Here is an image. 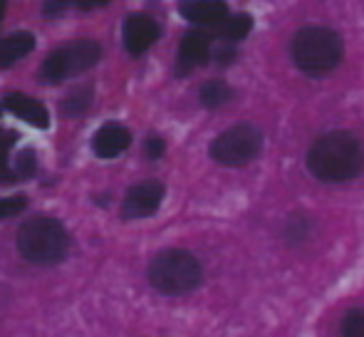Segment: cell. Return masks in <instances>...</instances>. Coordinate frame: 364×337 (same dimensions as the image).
<instances>
[{"label": "cell", "mask_w": 364, "mask_h": 337, "mask_svg": "<svg viewBox=\"0 0 364 337\" xmlns=\"http://www.w3.org/2000/svg\"><path fill=\"white\" fill-rule=\"evenodd\" d=\"M307 168L325 183L352 181L364 166V149L350 132H330L315 139L307 151Z\"/></svg>", "instance_id": "cell-1"}, {"label": "cell", "mask_w": 364, "mask_h": 337, "mask_svg": "<svg viewBox=\"0 0 364 337\" xmlns=\"http://www.w3.org/2000/svg\"><path fill=\"white\" fill-rule=\"evenodd\" d=\"M292 63L300 73L310 77H322L332 73L342 60V38L330 28L310 25L295 33L290 43Z\"/></svg>", "instance_id": "cell-2"}, {"label": "cell", "mask_w": 364, "mask_h": 337, "mask_svg": "<svg viewBox=\"0 0 364 337\" xmlns=\"http://www.w3.org/2000/svg\"><path fill=\"white\" fill-rule=\"evenodd\" d=\"M18 251L28 263L55 265L70 251L68 228L50 216H33L18 228Z\"/></svg>", "instance_id": "cell-3"}, {"label": "cell", "mask_w": 364, "mask_h": 337, "mask_svg": "<svg viewBox=\"0 0 364 337\" xmlns=\"http://www.w3.org/2000/svg\"><path fill=\"white\" fill-rule=\"evenodd\" d=\"M149 283L164 295H181L191 293L201 285L203 268L198 258L181 248L161 251L149 263Z\"/></svg>", "instance_id": "cell-4"}, {"label": "cell", "mask_w": 364, "mask_h": 337, "mask_svg": "<svg viewBox=\"0 0 364 337\" xmlns=\"http://www.w3.org/2000/svg\"><path fill=\"white\" fill-rule=\"evenodd\" d=\"M263 149V134L253 124H235L211 144V159L220 166H245Z\"/></svg>", "instance_id": "cell-5"}, {"label": "cell", "mask_w": 364, "mask_h": 337, "mask_svg": "<svg viewBox=\"0 0 364 337\" xmlns=\"http://www.w3.org/2000/svg\"><path fill=\"white\" fill-rule=\"evenodd\" d=\"M100 58H102L100 45L92 43V40L65 45V48L55 50V53L45 60L43 70H40V77L48 85H58V82H63V80L75 77V75L95 68V65L100 63Z\"/></svg>", "instance_id": "cell-6"}, {"label": "cell", "mask_w": 364, "mask_h": 337, "mask_svg": "<svg viewBox=\"0 0 364 337\" xmlns=\"http://www.w3.org/2000/svg\"><path fill=\"white\" fill-rule=\"evenodd\" d=\"M164 188L161 181H141V183H134V186L127 191L124 201H122V216L127 221H136V218H146L151 213L159 211L164 201Z\"/></svg>", "instance_id": "cell-7"}, {"label": "cell", "mask_w": 364, "mask_h": 337, "mask_svg": "<svg viewBox=\"0 0 364 337\" xmlns=\"http://www.w3.org/2000/svg\"><path fill=\"white\" fill-rule=\"evenodd\" d=\"M211 58V38L201 30H191V33L183 35L181 45H178V58H176V75L183 77L193 68L208 63Z\"/></svg>", "instance_id": "cell-8"}, {"label": "cell", "mask_w": 364, "mask_h": 337, "mask_svg": "<svg viewBox=\"0 0 364 337\" xmlns=\"http://www.w3.org/2000/svg\"><path fill=\"white\" fill-rule=\"evenodd\" d=\"M161 30H159L156 20H151L149 15H129L124 23V48L129 50L132 55H141L151 48L159 40Z\"/></svg>", "instance_id": "cell-9"}, {"label": "cell", "mask_w": 364, "mask_h": 337, "mask_svg": "<svg viewBox=\"0 0 364 337\" xmlns=\"http://www.w3.org/2000/svg\"><path fill=\"white\" fill-rule=\"evenodd\" d=\"M129 144H132L129 129L117 124V122L105 124L102 129L95 132V137H92V149H95V154L100 156V159H114V156H119L122 151L129 149Z\"/></svg>", "instance_id": "cell-10"}, {"label": "cell", "mask_w": 364, "mask_h": 337, "mask_svg": "<svg viewBox=\"0 0 364 337\" xmlns=\"http://www.w3.org/2000/svg\"><path fill=\"white\" fill-rule=\"evenodd\" d=\"M178 13L193 25H220L228 18V5L225 0H186L178 5Z\"/></svg>", "instance_id": "cell-11"}, {"label": "cell", "mask_w": 364, "mask_h": 337, "mask_svg": "<svg viewBox=\"0 0 364 337\" xmlns=\"http://www.w3.org/2000/svg\"><path fill=\"white\" fill-rule=\"evenodd\" d=\"M3 105H5V109L13 112L18 119H25L28 124L38 127V129H48L50 127V112L45 109V105H40L38 100H33V97L13 92V95L5 97Z\"/></svg>", "instance_id": "cell-12"}, {"label": "cell", "mask_w": 364, "mask_h": 337, "mask_svg": "<svg viewBox=\"0 0 364 337\" xmlns=\"http://www.w3.org/2000/svg\"><path fill=\"white\" fill-rule=\"evenodd\" d=\"M35 48V38L30 33H13L5 40H0V70L13 68L18 60L30 55Z\"/></svg>", "instance_id": "cell-13"}, {"label": "cell", "mask_w": 364, "mask_h": 337, "mask_svg": "<svg viewBox=\"0 0 364 337\" xmlns=\"http://www.w3.org/2000/svg\"><path fill=\"white\" fill-rule=\"evenodd\" d=\"M230 97H233V90L225 82H220V80H211V82H206L201 87V92H198V100H201V105L206 109H218Z\"/></svg>", "instance_id": "cell-14"}, {"label": "cell", "mask_w": 364, "mask_h": 337, "mask_svg": "<svg viewBox=\"0 0 364 337\" xmlns=\"http://www.w3.org/2000/svg\"><path fill=\"white\" fill-rule=\"evenodd\" d=\"M223 28H220V35H223V40H228V43H238V40H245L250 35V30H253V18L245 13H238V15H230V18H225Z\"/></svg>", "instance_id": "cell-15"}, {"label": "cell", "mask_w": 364, "mask_h": 337, "mask_svg": "<svg viewBox=\"0 0 364 337\" xmlns=\"http://www.w3.org/2000/svg\"><path fill=\"white\" fill-rule=\"evenodd\" d=\"M90 102H92V87H77L75 92H70L63 100V112L70 117L82 114L90 107Z\"/></svg>", "instance_id": "cell-16"}, {"label": "cell", "mask_w": 364, "mask_h": 337, "mask_svg": "<svg viewBox=\"0 0 364 337\" xmlns=\"http://www.w3.org/2000/svg\"><path fill=\"white\" fill-rule=\"evenodd\" d=\"M342 337H364V308H352L340 323Z\"/></svg>", "instance_id": "cell-17"}, {"label": "cell", "mask_w": 364, "mask_h": 337, "mask_svg": "<svg viewBox=\"0 0 364 337\" xmlns=\"http://www.w3.org/2000/svg\"><path fill=\"white\" fill-rule=\"evenodd\" d=\"M310 228H312V223L307 221V218L295 216V218H290L288 226H285V238H288V243H300L307 238Z\"/></svg>", "instance_id": "cell-18"}, {"label": "cell", "mask_w": 364, "mask_h": 337, "mask_svg": "<svg viewBox=\"0 0 364 337\" xmlns=\"http://www.w3.org/2000/svg\"><path fill=\"white\" fill-rule=\"evenodd\" d=\"M38 168V159H35L33 149H23L15 159V176L18 178H30Z\"/></svg>", "instance_id": "cell-19"}, {"label": "cell", "mask_w": 364, "mask_h": 337, "mask_svg": "<svg viewBox=\"0 0 364 337\" xmlns=\"http://www.w3.org/2000/svg\"><path fill=\"white\" fill-rule=\"evenodd\" d=\"M28 206V198L25 196H8V198H0V221L3 218H13L18 216L23 208Z\"/></svg>", "instance_id": "cell-20"}, {"label": "cell", "mask_w": 364, "mask_h": 337, "mask_svg": "<svg viewBox=\"0 0 364 337\" xmlns=\"http://www.w3.org/2000/svg\"><path fill=\"white\" fill-rule=\"evenodd\" d=\"M211 55L216 58L218 65H230V60L235 58V50H233V45H228V40H225V43L218 45L216 50L211 48Z\"/></svg>", "instance_id": "cell-21"}, {"label": "cell", "mask_w": 364, "mask_h": 337, "mask_svg": "<svg viewBox=\"0 0 364 337\" xmlns=\"http://www.w3.org/2000/svg\"><path fill=\"white\" fill-rule=\"evenodd\" d=\"M15 178L18 176H15V171L8 164V149L0 146V183H13Z\"/></svg>", "instance_id": "cell-22"}, {"label": "cell", "mask_w": 364, "mask_h": 337, "mask_svg": "<svg viewBox=\"0 0 364 337\" xmlns=\"http://www.w3.org/2000/svg\"><path fill=\"white\" fill-rule=\"evenodd\" d=\"M164 151H166V144H164L161 137H149L146 139V156L149 159H161Z\"/></svg>", "instance_id": "cell-23"}, {"label": "cell", "mask_w": 364, "mask_h": 337, "mask_svg": "<svg viewBox=\"0 0 364 337\" xmlns=\"http://www.w3.org/2000/svg\"><path fill=\"white\" fill-rule=\"evenodd\" d=\"M68 3H70V0H45L43 13L45 15H58V13H63V10L68 8Z\"/></svg>", "instance_id": "cell-24"}, {"label": "cell", "mask_w": 364, "mask_h": 337, "mask_svg": "<svg viewBox=\"0 0 364 337\" xmlns=\"http://www.w3.org/2000/svg\"><path fill=\"white\" fill-rule=\"evenodd\" d=\"M109 0H75L77 8L82 10H92V8H102V5H107Z\"/></svg>", "instance_id": "cell-25"}, {"label": "cell", "mask_w": 364, "mask_h": 337, "mask_svg": "<svg viewBox=\"0 0 364 337\" xmlns=\"http://www.w3.org/2000/svg\"><path fill=\"white\" fill-rule=\"evenodd\" d=\"M13 141H15V134L3 137V132H0V146H3V149H10V146H13Z\"/></svg>", "instance_id": "cell-26"}, {"label": "cell", "mask_w": 364, "mask_h": 337, "mask_svg": "<svg viewBox=\"0 0 364 337\" xmlns=\"http://www.w3.org/2000/svg\"><path fill=\"white\" fill-rule=\"evenodd\" d=\"M3 13H5V0H0V20H3Z\"/></svg>", "instance_id": "cell-27"}]
</instances>
